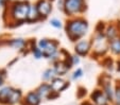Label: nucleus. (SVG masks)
Listing matches in <instances>:
<instances>
[{
	"label": "nucleus",
	"mask_w": 120,
	"mask_h": 105,
	"mask_svg": "<svg viewBox=\"0 0 120 105\" xmlns=\"http://www.w3.org/2000/svg\"><path fill=\"white\" fill-rule=\"evenodd\" d=\"M89 29L88 21L83 17H73L67 20L65 25V31L68 38L73 43L81 40L87 34Z\"/></svg>",
	"instance_id": "obj_1"
},
{
	"label": "nucleus",
	"mask_w": 120,
	"mask_h": 105,
	"mask_svg": "<svg viewBox=\"0 0 120 105\" xmlns=\"http://www.w3.org/2000/svg\"><path fill=\"white\" fill-rule=\"evenodd\" d=\"M31 3L28 0H14L10 5L9 15L14 23L17 25L22 22H26L29 15Z\"/></svg>",
	"instance_id": "obj_2"
},
{
	"label": "nucleus",
	"mask_w": 120,
	"mask_h": 105,
	"mask_svg": "<svg viewBox=\"0 0 120 105\" xmlns=\"http://www.w3.org/2000/svg\"><path fill=\"white\" fill-rule=\"evenodd\" d=\"M36 46L39 48V50L43 53V57L52 59V62H56L60 58H57L59 54V46L60 43L55 39L50 38H41L37 41Z\"/></svg>",
	"instance_id": "obj_3"
},
{
	"label": "nucleus",
	"mask_w": 120,
	"mask_h": 105,
	"mask_svg": "<svg viewBox=\"0 0 120 105\" xmlns=\"http://www.w3.org/2000/svg\"><path fill=\"white\" fill-rule=\"evenodd\" d=\"M91 50L93 57L95 58L104 56L105 53L109 51V41L105 38L104 33H96L94 40L91 41Z\"/></svg>",
	"instance_id": "obj_4"
},
{
	"label": "nucleus",
	"mask_w": 120,
	"mask_h": 105,
	"mask_svg": "<svg viewBox=\"0 0 120 105\" xmlns=\"http://www.w3.org/2000/svg\"><path fill=\"white\" fill-rule=\"evenodd\" d=\"M63 11L67 16H77L86 11L85 0H63Z\"/></svg>",
	"instance_id": "obj_5"
},
{
	"label": "nucleus",
	"mask_w": 120,
	"mask_h": 105,
	"mask_svg": "<svg viewBox=\"0 0 120 105\" xmlns=\"http://www.w3.org/2000/svg\"><path fill=\"white\" fill-rule=\"evenodd\" d=\"M34 5L38 12L41 20L46 19L52 12V3L49 0H37Z\"/></svg>",
	"instance_id": "obj_6"
},
{
	"label": "nucleus",
	"mask_w": 120,
	"mask_h": 105,
	"mask_svg": "<svg viewBox=\"0 0 120 105\" xmlns=\"http://www.w3.org/2000/svg\"><path fill=\"white\" fill-rule=\"evenodd\" d=\"M91 51V40L81 39L75 45V52L78 56H86Z\"/></svg>",
	"instance_id": "obj_7"
},
{
	"label": "nucleus",
	"mask_w": 120,
	"mask_h": 105,
	"mask_svg": "<svg viewBox=\"0 0 120 105\" xmlns=\"http://www.w3.org/2000/svg\"><path fill=\"white\" fill-rule=\"evenodd\" d=\"M118 22L119 23L112 22L106 25L104 30V36L107 39V41H111L120 36V21H118Z\"/></svg>",
	"instance_id": "obj_8"
},
{
	"label": "nucleus",
	"mask_w": 120,
	"mask_h": 105,
	"mask_svg": "<svg viewBox=\"0 0 120 105\" xmlns=\"http://www.w3.org/2000/svg\"><path fill=\"white\" fill-rule=\"evenodd\" d=\"M50 82L51 83H49V85H50V87H51V90H52L53 92H56V94L63 91L67 87H69V83H68L67 81H65L64 79L60 78V76L54 78L52 81H50Z\"/></svg>",
	"instance_id": "obj_9"
},
{
	"label": "nucleus",
	"mask_w": 120,
	"mask_h": 105,
	"mask_svg": "<svg viewBox=\"0 0 120 105\" xmlns=\"http://www.w3.org/2000/svg\"><path fill=\"white\" fill-rule=\"evenodd\" d=\"M70 68L71 66L64 59H59V61L53 63V69L56 73V76H65L66 73L70 70Z\"/></svg>",
	"instance_id": "obj_10"
},
{
	"label": "nucleus",
	"mask_w": 120,
	"mask_h": 105,
	"mask_svg": "<svg viewBox=\"0 0 120 105\" xmlns=\"http://www.w3.org/2000/svg\"><path fill=\"white\" fill-rule=\"evenodd\" d=\"M35 91H36V94H38V97L41 98V99H49L51 94L53 92L48 83H43V84H41L37 87V89Z\"/></svg>",
	"instance_id": "obj_11"
},
{
	"label": "nucleus",
	"mask_w": 120,
	"mask_h": 105,
	"mask_svg": "<svg viewBox=\"0 0 120 105\" xmlns=\"http://www.w3.org/2000/svg\"><path fill=\"white\" fill-rule=\"evenodd\" d=\"M90 98L94 101V103L97 105H106L107 103V99L105 97L104 92L102 91V89H96L91 94Z\"/></svg>",
	"instance_id": "obj_12"
},
{
	"label": "nucleus",
	"mask_w": 120,
	"mask_h": 105,
	"mask_svg": "<svg viewBox=\"0 0 120 105\" xmlns=\"http://www.w3.org/2000/svg\"><path fill=\"white\" fill-rule=\"evenodd\" d=\"M41 98L36 91H29L23 99V105H39Z\"/></svg>",
	"instance_id": "obj_13"
},
{
	"label": "nucleus",
	"mask_w": 120,
	"mask_h": 105,
	"mask_svg": "<svg viewBox=\"0 0 120 105\" xmlns=\"http://www.w3.org/2000/svg\"><path fill=\"white\" fill-rule=\"evenodd\" d=\"M8 46H10L11 48L16 49V50H20L22 51L23 49H26V46H27V41L23 38H13L10 39V40L7 41Z\"/></svg>",
	"instance_id": "obj_14"
},
{
	"label": "nucleus",
	"mask_w": 120,
	"mask_h": 105,
	"mask_svg": "<svg viewBox=\"0 0 120 105\" xmlns=\"http://www.w3.org/2000/svg\"><path fill=\"white\" fill-rule=\"evenodd\" d=\"M13 87L11 86H5L0 89V103L1 104H8L10 100L12 92H13Z\"/></svg>",
	"instance_id": "obj_15"
},
{
	"label": "nucleus",
	"mask_w": 120,
	"mask_h": 105,
	"mask_svg": "<svg viewBox=\"0 0 120 105\" xmlns=\"http://www.w3.org/2000/svg\"><path fill=\"white\" fill-rule=\"evenodd\" d=\"M109 50L116 56H120V36L109 41Z\"/></svg>",
	"instance_id": "obj_16"
},
{
	"label": "nucleus",
	"mask_w": 120,
	"mask_h": 105,
	"mask_svg": "<svg viewBox=\"0 0 120 105\" xmlns=\"http://www.w3.org/2000/svg\"><path fill=\"white\" fill-rule=\"evenodd\" d=\"M38 20H41L38 12H37L35 5L31 4V7H30V11H29V15H28V18H27V22L33 23V22H36V21H38Z\"/></svg>",
	"instance_id": "obj_17"
},
{
	"label": "nucleus",
	"mask_w": 120,
	"mask_h": 105,
	"mask_svg": "<svg viewBox=\"0 0 120 105\" xmlns=\"http://www.w3.org/2000/svg\"><path fill=\"white\" fill-rule=\"evenodd\" d=\"M21 97H22V94H21V90L20 89H13V92H12L11 97H10V100L8 102L9 105H14L16 103H18L19 101L21 100Z\"/></svg>",
	"instance_id": "obj_18"
},
{
	"label": "nucleus",
	"mask_w": 120,
	"mask_h": 105,
	"mask_svg": "<svg viewBox=\"0 0 120 105\" xmlns=\"http://www.w3.org/2000/svg\"><path fill=\"white\" fill-rule=\"evenodd\" d=\"M54 78H56V73H55L53 68H48L44 71L43 73L44 81H52Z\"/></svg>",
	"instance_id": "obj_19"
},
{
	"label": "nucleus",
	"mask_w": 120,
	"mask_h": 105,
	"mask_svg": "<svg viewBox=\"0 0 120 105\" xmlns=\"http://www.w3.org/2000/svg\"><path fill=\"white\" fill-rule=\"evenodd\" d=\"M102 65H103L104 68H106L109 71H112L114 69V67H115V63H114V61L111 57H104L103 62H102Z\"/></svg>",
	"instance_id": "obj_20"
},
{
	"label": "nucleus",
	"mask_w": 120,
	"mask_h": 105,
	"mask_svg": "<svg viewBox=\"0 0 120 105\" xmlns=\"http://www.w3.org/2000/svg\"><path fill=\"white\" fill-rule=\"evenodd\" d=\"M30 50H31V52L33 53L34 57L36 59H41V57H43V53H41V51L39 50V48L35 45V43H34V45H32L31 47H30Z\"/></svg>",
	"instance_id": "obj_21"
},
{
	"label": "nucleus",
	"mask_w": 120,
	"mask_h": 105,
	"mask_svg": "<svg viewBox=\"0 0 120 105\" xmlns=\"http://www.w3.org/2000/svg\"><path fill=\"white\" fill-rule=\"evenodd\" d=\"M114 102L116 105H120V81H118L115 86V94H114Z\"/></svg>",
	"instance_id": "obj_22"
},
{
	"label": "nucleus",
	"mask_w": 120,
	"mask_h": 105,
	"mask_svg": "<svg viewBox=\"0 0 120 105\" xmlns=\"http://www.w3.org/2000/svg\"><path fill=\"white\" fill-rule=\"evenodd\" d=\"M50 25H52V27L56 28V29H61V28L63 27L62 21L60 20V19H57V18H52L51 19V20H50Z\"/></svg>",
	"instance_id": "obj_23"
},
{
	"label": "nucleus",
	"mask_w": 120,
	"mask_h": 105,
	"mask_svg": "<svg viewBox=\"0 0 120 105\" xmlns=\"http://www.w3.org/2000/svg\"><path fill=\"white\" fill-rule=\"evenodd\" d=\"M81 76H83V70H82L81 68H78L77 70L73 72L72 79H73V80H78V79H80Z\"/></svg>",
	"instance_id": "obj_24"
},
{
	"label": "nucleus",
	"mask_w": 120,
	"mask_h": 105,
	"mask_svg": "<svg viewBox=\"0 0 120 105\" xmlns=\"http://www.w3.org/2000/svg\"><path fill=\"white\" fill-rule=\"evenodd\" d=\"M71 61H72V65H78L80 63V56H78L77 54L71 55Z\"/></svg>",
	"instance_id": "obj_25"
},
{
	"label": "nucleus",
	"mask_w": 120,
	"mask_h": 105,
	"mask_svg": "<svg viewBox=\"0 0 120 105\" xmlns=\"http://www.w3.org/2000/svg\"><path fill=\"white\" fill-rule=\"evenodd\" d=\"M4 78H5V73L0 71V86H2L4 83Z\"/></svg>",
	"instance_id": "obj_26"
},
{
	"label": "nucleus",
	"mask_w": 120,
	"mask_h": 105,
	"mask_svg": "<svg viewBox=\"0 0 120 105\" xmlns=\"http://www.w3.org/2000/svg\"><path fill=\"white\" fill-rule=\"evenodd\" d=\"M116 70L118 71V72H120V59H118L117 62H116Z\"/></svg>",
	"instance_id": "obj_27"
},
{
	"label": "nucleus",
	"mask_w": 120,
	"mask_h": 105,
	"mask_svg": "<svg viewBox=\"0 0 120 105\" xmlns=\"http://www.w3.org/2000/svg\"><path fill=\"white\" fill-rule=\"evenodd\" d=\"M83 105H93V104L89 103V102H85V103H83Z\"/></svg>",
	"instance_id": "obj_28"
},
{
	"label": "nucleus",
	"mask_w": 120,
	"mask_h": 105,
	"mask_svg": "<svg viewBox=\"0 0 120 105\" xmlns=\"http://www.w3.org/2000/svg\"><path fill=\"white\" fill-rule=\"evenodd\" d=\"M7 1H13V0H7Z\"/></svg>",
	"instance_id": "obj_29"
},
{
	"label": "nucleus",
	"mask_w": 120,
	"mask_h": 105,
	"mask_svg": "<svg viewBox=\"0 0 120 105\" xmlns=\"http://www.w3.org/2000/svg\"><path fill=\"white\" fill-rule=\"evenodd\" d=\"M49 1H52V0H49Z\"/></svg>",
	"instance_id": "obj_30"
}]
</instances>
